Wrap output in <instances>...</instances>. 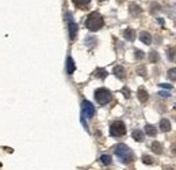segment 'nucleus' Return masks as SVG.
<instances>
[{"instance_id":"obj_29","label":"nucleus","mask_w":176,"mask_h":170,"mask_svg":"<svg viewBox=\"0 0 176 170\" xmlns=\"http://www.w3.org/2000/svg\"><path fill=\"white\" fill-rule=\"evenodd\" d=\"M158 95H161V97H169V94H168L167 91H160V93H158Z\"/></svg>"},{"instance_id":"obj_18","label":"nucleus","mask_w":176,"mask_h":170,"mask_svg":"<svg viewBox=\"0 0 176 170\" xmlns=\"http://www.w3.org/2000/svg\"><path fill=\"white\" fill-rule=\"evenodd\" d=\"M94 75L96 78H99V79H104V78L107 76V71H106L104 68H96Z\"/></svg>"},{"instance_id":"obj_22","label":"nucleus","mask_w":176,"mask_h":170,"mask_svg":"<svg viewBox=\"0 0 176 170\" xmlns=\"http://www.w3.org/2000/svg\"><path fill=\"white\" fill-rule=\"evenodd\" d=\"M142 162H144L145 165H153L155 163V161H153V158L150 155H144L142 157Z\"/></svg>"},{"instance_id":"obj_12","label":"nucleus","mask_w":176,"mask_h":170,"mask_svg":"<svg viewBox=\"0 0 176 170\" xmlns=\"http://www.w3.org/2000/svg\"><path fill=\"white\" fill-rule=\"evenodd\" d=\"M150 148H152V151L155 154H157V155L163 154V144L158 143V142H153L152 146H150Z\"/></svg>"},{"instance_id":"obj_8","label":"nucleus","mask_w":176,"mask_h":170,"mask_svg":"<svg viewBox=\"0 0 176 170\" xmlns=\"http://www.w3.org/2000/svg\"><path fill=\"white\" fill-rule=\"evenodd\" d=\"M76 35H77V25L73 21H70L69 22V37H70V40L73 41V40L76 38Z\"/></svg>"},{"instance_id":"obj_25","label":"nucleus","mask_w":176,"mask_h":170,"mask_svg":"<svg viewBox=\"0 0 176 170\" xmlns=\"http://www.w3.org/2000/svg\"><path fill=\"white\" fill-rule=\"evenodd\" d=\"M137 72L140 73V75H142V76H145V75H146V68H145L144 65H142V67H138L137 68Z\"/></svg>"},{"instance_id":"obj_3","label":"nucleus","mask_w":176,"mask_h":170,"mask_svg":"<svg viewBox=\"0 0 176 170\" xmlns=\"http://www.w3.org/2000/svg\"><path fill=\"white\" fill-rule=\"evenodd\" d=\"M95 100H96V102L100 103V105H106V103H109L110 101L112 100V95L107 88L100 87L95 91Z\"/></svg>"},{"instance_id":"obj_32","label":"nucleus","mask_w":176,"mask_h":170,"mask_svg":"<svg viewBox=\"0 0 176 170\" xmlns=\"http://www.w3.org/2000/svg\"><path fill=\"white\" fill-rule=\"evenodd\" d=\"M100 1H103V0H100Z\"/></svg>"},{"instance_id":"obj_27","label":"nucleus","mask_w":176,"mask_h":170,"mask_svg":"<svg viewBox=\"0 0 176 170\" xmlns=\"http://www.w3.org/2000/svg\"><path fill=\"white\" fill-rule=\"evenodd\" d=\"M160 87H164V88H168V90H169V88H172V86L167 85V83H160Z\"/></svg>"},{"instance_id":"obj_19","label":"nucleus","mask_w":176,"mask_h":170,"mask_svg":"<svg viewBox=\"0 0 176 170\" xmlns=\"http://www.w3.org/2000/svg\"><path fill=\"white\" fill-rule=\"evenodd\" d=\"M158 60H160V56H158V53L156 52V50H152V52L149 53V61L150 63H157Z\"/></svg>"},{"instance_id":"obj_16","label":"nucleus","mask_w":176,"mask_h":170,"mask_svg":"<svg viewBox=\"0 0 176 170\" xmlns=\"http://www.w3.org/2000/svg\"><path fill=\"white\" fill-rule=\"evenodd\" d=\"M73 4L77 7V8H87V6L89 4L91 0H72Z\"/></svg>"},{"instance_id":"obj_23","label":"nucleus","mask_w":176,"mask_h":170,"mask_svg":"<svg viewBox=\"0 0 176 170\" xmlns=\"http://www.w3.org/2000/svg\"><path fill=\"white\" fill-rule=\"evenodd\" d=\"M168 78H169L171 80H176V68H171V70L168 71Z\"/></svg>"},{"instance_id":"obj_11","label":"nucleus","mask_w":176,"mask_h":170,"mask_svg":"<svg viewBox=\"0 0 176 170\" xmlns=\"http://www.w3.org/2000/svg\"><path fill=\"white\" fill-rule=\"evenodd\" d=\"M75 70H76V65H75V61L72 57H68L67 59V72L69 73V75H72V73L75 72Z\"/></svg>"},{"instance_id":"obj_4","label":"nucleus","mask_w":176,"mask_h":170,"mask_svg":"<svg viewBox=\"0 0 176 170\" xmlns=\"http://www.w3.org/2000/svg\"><path fill=\"white\" fill-rule=\"evenodd\" d=\"M126 133V125L122 121H114L110 127V135L114 136V138H119Z\"/></svg>"},{"instance_id":"obj_6","label":"nucleus","mask_w":176,"mask_h":170,"mask_svg":"<svg viewBox=\"0 0 176 170\" xmlns=\"http://www.w3.org/2000/svg\"><path fill=\"white\" fill-rule=\"evenodd\" d=\"M137 97H138V100H140V102L145 103V102H148V100H149V94H148V91L145 90V88H138Z\"/></svg>"},{"instance_id":"obj_28","label":"nucleus","mask_w":176,"mask_h":170,"mask_svg":"<svg viewBox=\"0 0 176 170\" xmlns=\"http://www.w3.org/2000/svg\"><path fill=\"white\" fill-rule=\"evenodd\" d=\"M171 153L175 154V155H176V143H173L172 146H171Z\"/></svg>"},{"instance_id":"obj_2","label":"nucleus","mask_w":176,"mask_h":170,"mask_svg":"<svg viewBox=\"0 0 176 170\" xmlns=\"http://www.w3.org/2000/svg\"><path fill=\"white\" fill-rule=\"evenodd\" d=\"M115 155L123 162V163H130L134 161V154L133 151L126 146V144H118L115 146Z\"/></svg>"},{"instance_id":"obj_15","label":"nucleus","mask_w":176,"mask_h":170,"mask_svg":"<svg viewBox=\"0 0 176 170\" xmlns=\"http://www.w3.org/2000/svg\"><path fill=\"white\" fill-rule=\"evenodd\" d=\"M160 129H161L163 132H168L171 129V123L169 120H167V118H163L161 121H160Z\"/></svg>"},{"instance_id":"obj_5","label":"nucleus","mask_w":176,"mask_h":170,"mask_svg":"<svg viewBox=\"0 0 176 170\" xmlns=\"http://www.w3.org/2000/svg\"><path fill=\"white\" fill-rule=\"evenodd\" d=\"M81 112H83V116H85L87 118H92L95 116V106L89 101H83Z\"/></svg>"},{"instance_id":"obj_17","label":"nucleus","mask_w":176,"mask_h":170,"mask_svg":"<svg viewBox=\"0 0 176 170\" xmlns=\"http://www.w3.org/2000/svg\"><path fill=\"white\" fill-rule=\"evenodd\" d=\"M129 10H130V14L133 15V16H137V15H140L141 12H142V10L140 8V6H137V4H130V7H129Z\"/></svg>"},{"instance_id":"obj_1","label":"nucleus","mask_w":176,"mask_h":170,"mask_svg":"<svg viewBox=\"0 0 176 170\" xmlns=\"http://www.w3.org/2000/svg\"><path fill=\"white\" fill-rule=\"evenodd\" d=\"M104 25V21H103V16L99 14V12H91L88 15L87 21H85V26H87L88 30L91 31H98L100 30Z\"/></svg>"},{"instance_id":"obj_20","label":"nucleus","mask_w":176,"mask_h":170,"mask_svg":"<svg viewBox=\"0 0 176 170\" xmlns=\"http://www.w3.org/2000/svg\"><path fill=\"white\" fill-rule=\"evenodd\" d=\"M167 56H168V59H169L171 61H173V60L176 59V49H175V48H168Z\"/></svg>"},{"instance_id":"obj_13","label":"nucleus","mask_w":176,"mask_h":170,"mask_svg":"<svg viewBox=\"0 0 176 170\" xmlns=\"http://www.w3.org/2000/svg\"><path fill=\"white\" fill-rule=\"evenodd\" d=\"M132 136H133V139H134L135 142H142L144 140V132L140 131V129H134L133 133H132Z\"/></svg>"},{"instance_id":"obj_31","label":"nucleus","mask_w":176,"mask_h":170,"mask_svg":"<svg viewBox=\"0 0 176 170\" xmlns=\"http://www.w3.org/2000/svg\"><path fill=\"white\" fill-rule=\"evenodd\" d=\"M157 21H158V23H164V19H160V18H158V19H157Z\"/></svg>"},{"instance_id":"obj_14","label":"nucleus","mask_w":176,"mask_h":170,"mask_svg":"<svg viewBox=\"0 0 176 170\" xmlns=\"http://www.w3.org/2000/svg\"><path fill=\"white\" fill-rule=\"evenodd\" d=\"M145 132H146V135H149V136L157 135V129H156V127H153L152 124H146V125H145Z\"/></svg>"},{"instance_id":"obj_30","label":"nucleus","mask_w":176,"mask_h":170,"mask_svg":"<svg viewBox=\"0 0 176 170\" xmlns=\"http://www.w3.org/2000/svg\"><path fill=\"white\" fill-rule=\"evenodd\" d=\"M165 170H175L173 166H165Z\"/></svg>"},{"instance_id":"obj_7","label":"nucleus","mask_w":176,"mask_h":170,"mask_svg":"<svg viewBox=\"0 0 176 170\" xmlns=\"http://www.w3.org/2000/svg\"><path fill=\"white\" fill-rule=\"evenodd\" d=\"M140 40L144 42L145 45H150L152 44V35L148 31H141L140 33Z\"/></svg>"},{"instance_id":"obj_9","label":"nucleus","mask_w":176,"mask_h":170,"mask_svg":"<svg viewBox=\"0 0 176 170\" xmlns=\"http://www.w3.org/2000/svg\"><path fill=\"white\" fill-rule=\"evenodd\" d=\"M114 73H115V76L119 78V79H125L126 78V71H125V68L122 65H117L114 68Z\"/></svg>"},{"instance_id":"obj_24","label":"nucleus","mask_w":176,"mask_h":170,"mask_svg":"<svg viewBox=\"0 0 176 170\" xmlns=\"http://www.w3.org/2000/svg\"><path fill=\"white\" fill-rule=\"evenodd\" d=\"M134 56H135V59L137 60H142L145 57V55H144V52L142 50H140V49H135V52H134Z\"/></svg>"},{"instance_id":"obj_10","label":"nucleus","mask_w":176,"mask_h":170,"mask_svg":"<svg viewBox=\"0 0 176 170\" xmlns=\"http://www.w3.org/2000/svg\"><path fill=\"white\" fill-rule=\"evenodd\" d=\"M123 37L127 40V41H134L135 40V31L130 27H127L125 31H123Z\"/></svg>"},{"instance_id":"obj_21","label":"nucleus","mask_w":176,"mask_h":170,"mask_svg":"<svg viewBox=\"0 0 176 170\" xmlns=\"http://www.w3.org/2000/svg\"><path fill=\"white\" fill-rule=\"evenodd\" d=\"M100 162H102L103 165H106V166H109V165H111V157L110 155H102L100 157Z\"/></svg>"},{"instance_id":"obj_26","label":"nucleus","mask_w":176,"mask_h":170,"mask_svg":"<svg viewBox=\"0 0 176 170\" xmlns=\"http://www.w3.org/2000/svg\"><path fill=\"white\" fill-rule=\"evenodd\" d=\"M122 93H123V95H125L126 98L130 97V90H129L127 87H123V88H122Z\"/></svg>"}]
</instances>
